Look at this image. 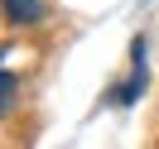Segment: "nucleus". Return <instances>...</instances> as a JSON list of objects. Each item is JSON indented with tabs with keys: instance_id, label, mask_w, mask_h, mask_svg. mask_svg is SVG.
Here are the masks:
<instances>
[{
	"instance_id": "nucleus-1",
	"label": "nucleus",
	"mask_w": 159,
	"mask_h": 149,
	"mask_svg": "<svg viewBox=\"0 0 159 149\" xmlns=\"http://www.w3.org/2000/svg\"><path fill=\"white\" fill-rule=\"evenodd\" d=\"M0 10L10 24H39L43 20V0H0Z\"/></svg>"
},
{
	"instance_id": "nucleus-2",
	"label": "nucleus",
	"mask_w": 159,
	"mask_h": 149,
	"mask_svg": "<svg viewBox=\"0 0 159 149\" xmlns=\"http://www.w3.org/2000/svg\"><path fill=\"white\" fill-rule=\"evenodd\" d=\"M5 58V53H0ZM10 96H15V77L5 72V63H0V106H10Z\"/></svg>"
}]
</instances>
